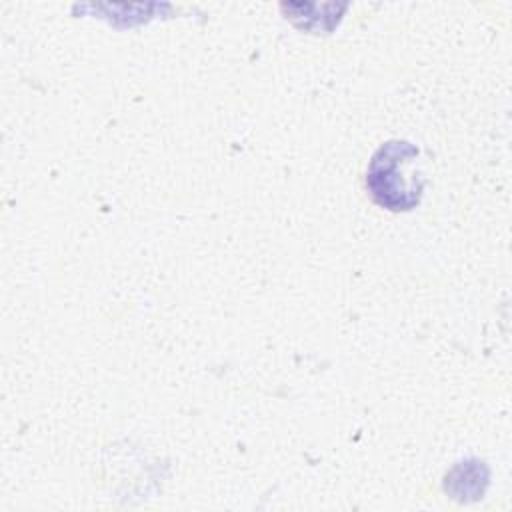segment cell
Returning a JSON list of instances; mask_svg holds the SVG:
<instances>
[{
	"label": "cell",
	"instance_id": "6da1fadb",
	"mask_svg": "<svg viewBox=\"0 0 512 512\" xmlns=\"http://www.w3.org/2000/svg\"><path fill=\"white\" fill-rule=\"evenodd\" d=\"M418 156V148L410 142L392 140L382 144L366 170V188L372 200L386 210H412L420 202V188H408L400 166L408 158Z\"/></svg>",
	"mask_w": 512,
	"mask_h": 512
}]
</instances>
